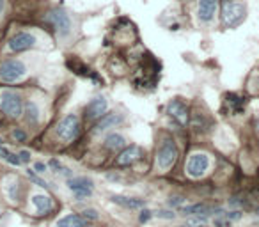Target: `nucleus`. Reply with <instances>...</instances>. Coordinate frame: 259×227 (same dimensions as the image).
<instances>
[{
    "mask_svg": "<svg viewBox=\"0 0 259 227\" xmlns=\"http://www.w3.org/2000/svg\"><path fill=\"white\" fill-rule=\"evenodd\" d=\"M0 110L8 117H20L23 114V100L16 90L6 89L0 93Z\"/></svg>",
    "mask_w": 259,
    "mask_h": 227,
    "instance_id": "4",
    "label": "nucleus"
},
{
    "mask_svg": "<svg viewBox=\"0 0 259 227\" xmlns=\"http://www.w3.org/2000/svg\"><path fill=\"white\" fill-rule=\"evenodd\" d=\"M27 66L20 59H8L0 64V80L6 83L20 82L27 76Z\"/></svg>",
    "mask_w": 259,
    "mask_h": 227,
    "instance_id": "3",
    "label": "nucleus"
},
{
    "mask_svg": "<svg viewBox=\"0 0 259 227\" xmlns=\"http://www.w3.org/2000/svg\"><path fill=\"white\" fill-rule=\"evenodd\" d=\"M255 215H257V216H259V208H257V213H255Z\"/></svg>",
    "mask_w": 259,
    "mask_h": 227,
    "instance_id": "37",
    "label": "nucleus"
},
{
    "mask_svg": "<svg viewBox=\"0 0 259 227\" xmlns=\"http://www.w3.org/2000/svg\"><path fill=\"white\" fill-rule=\"evenodd\" d=\"M4 6H6V2L4 0H0V15H2V11H4Z\"/></svg>",
    "mask_w": 259,
    "mask_h": 227,
    "instance_id": "36",
    "label": "nucleus"
},
{
    "mask_svg": "<svg viewBox=\"0 0 259 227\" xmlns=\"http://www.w3.org/2000/svg\"><path fill=\"white\" fill-rule=\"evenodd\" d=\"M32 204L34 208H36V211L39 213V215H50L52 211H54V201H52L50 195L47 194H34L32 195Z\"/></svg>",
    "mask_w": 259,
    "mask_h": 227,
    "instance_id": "14",
    "label": "nucleus"
},
{
    "mask_svg": "<svg viewBox=\"0 0 259 227\" xmlns=\"http://www.w3.org/2000/svg\"><path fill=\"white\" fill-rule=\"evenodd\" d=\"M206 222H208V215H192V216H188L187 225H190V227H201V225H204Z\"/></svg>",
    "mask_w": 259,
    "mask_h": 227,
    "instance_id": "24",
    "label": "nucleus"
},
{
    "mask_svg": "<svg viewBox=\"0 0 259 227\" xmlns=\"http://www.w3.org/2000/svg\"><path fill=\"white\" fill-rule=\"evenodd\" d=\"M82 216L87 220V222H96V220L100 218V213H98L94 208H85L82 211Z\"/></svg>",
    "mask_w": 259,
    "mask_h": 227,
    "instance_id": "25",
    "label": "nucleus"
},
{
    "mask_svg": "<svg viewBox=\"0 0 259 227\" xmlns=\"http://www.w3.org/2000/svg\"><path fill=\"white\" fill-rule=\"evenodd\" d=\"M178 146L172 139H163L158 146V151H156V169L160 172H169L178 162Z\"/></svg>",
    "mask_w": 259,
    "mask_h": 227,
    "instance_id": "1",
    "label": "nucleus"
},
{
    "mask_svg": "<svg viewBox=\"0 0 259 227\" xmlns=\"http://www.w3.org/2000/svg\"><path fill=\"white\" fill-rule=\"evenodd\" d=\"M247 18V8L238 0H222V22L227 29H236Z\"/></svg>",
    "mask_w": 259,
    "mask_h": 227,
    "instance_id": "2",
    "label": "nucleus"
},
{
    "mask_svg": "<svg viewBox=\"0 0 259 227\" xmlns=\"http://www.w3.org/2000/svg\"><path fill=\"white\" fill-rule=\"evenodd\" d=\"M18 156H20V160H22V163H29L30 162V151H27V149L20 151Z\"/></svg>",
    "mask_w": 259,
    "mask_h": 227,
    "instance_id": "34",
    "label": "nucleus"
},
{
    "mask_svg": "<svg viewBox=\"0 0 259 227\" xmlns=\"http://www.w3.org/2000/svg\"><path fill=\"white\" fill-rule=\"evenodd\" d=\"M183 202H185V197H181V195H174V197L169 199L170 208H180V206H183Z\"/></svg>",
    "mask_w": 259,
    "mask_h": 227,
    "instance_id": "29",
    "label": "nucleus"
},
{
    "mask_svg": "<svg viewBox=\"0 0 259 227\" xmlns=\"http://www.w3.org/2000/svg\"><path fill=\"white\" fill-rule=\"evenodd\" d=\"M47 22L57 30L59 37H68L69 34H71V29H73L71 18H69V15L62 8L52 9L47 15Z\"/></svg>",
    "mask_w": 259,
    "mask_h": 227,
    "instance_id": "6",
    "label": "nucleus"
},
{
    "mask_svg": "<svg viewBox=\"0 0 259 227\" xmlns=\"http://www.w3.org/2000/svg\"><path fill=\"white\" fill-rule=\"evenodd\" d=\"M158 218H163V220H172L174 216H176V213H172L170 209H160V211L155 213Z\"/></svg>",
    "mask_w": 259,
    "mask_h": 227,
    "instance_id": "27",
    "label": "nucleus"
},
{
    "mask_svg": "<svg viewBox=\"0 0 259 227\" xmlns=\"http://www.w3.org/2000/svg\"><path fill=\"white\" fill-rule=\"evenodd\" d=\"M20 185L18 183H15V185H11V187H9V197L13 199V201H18L20 199Z\"/></svg>",
    "mask_w": 259,
    "mask_h": 227,
    "instance_id": "31",
    "label": "nucleus"
},
{
    "mask_svg": "<svg viewBox=\"0 0 259 227\" xmlns=\"http://www.w3.org/2000/svg\"><path fill=\"white\" fill-rule=\"evenodd\" d=\"M108 110V101L103 96H96L85 105V117L87 119H100Z\"/></svg>",
    "mask_w": 259,
    "mask_h": 227,
    "instance_id": "11",
    "label": "nucleus"
},
{
    "mask_svg": "<svg viewBox=\"0 0 259 227\" xmlns=\"http://www.w3.org/2000/svg\"><path fill=\"white\" fill-rule=\"evenodd\" d=\"M217 6H219V0H199V20L204 23L211 22L213 16H215Z\"/></svg>",
    "mask_w": 259,
    "mask_h": 227,
    "instance_id": "15",
    "label": "nucleus"
},
{
    "mask_svg": "<svg viewBox=\"0 0 259 227\" xmlns=\"http://www.w3.org/2000/svg\"><path fill=\"white\" fill-rule=\"evenodd\" d=\"M122 123H124V116H122V114L110 112V114H105V116H101L100 119H98L94 130H96V133H101V131H107V130H110V128H117L119 124H122Z\"/></svg>",
    "mask_w": 259,
    "mask_h": 227,
    "instance_id": "13",
    "label": "nucleus"
},
{
    "mask_svg": "<svg viewBox=\"0 0 259 227\" xmlns=\"http://www.w3.org/2000/svg\"><path fill=\"white\" fill-rule=\"evenodd\" d=\"M209 165H211V160H209V156L206 153H194V155L188 156L185 170H187V174L192 179H199V177H202L208 172Z\"/></svg>",
    "mask_w": 259,
    "mask_h": 227,
    "instance_id": "7",
    "label": "nucleus"
},
{
    "mask_svg": "<svg viewBox=\"0 0 259 227\" xmlns=\"http://www.w3.org/2000/svg\"><path fill=\"white\" fill-rule=\"evenodd\" d=\"M0 158L4 160V162H8L9 165H13V167L23 165L22 160H20V156L15 155V153H11L8 148H6V146H2V144H0Z\"/></svg>",
    "mask_w": 259,
    "mask_h": 227,
    "instance_id": "22",
    "label": "nucleus"
},
{
    "mask_svg": "<svg viewBox=\"0 0 259 227\" xmlns=\"http://www.w3.org/2000/svg\"><path fill=\"white\" fill-rule=\"evenodd\" d=\"M68 188L73 192L76 201H83V199H89L94 192V183L93 179L85 176H75V177H68L66 181Z\"/></svg>",
    "mask_w": 259,
    "mask_h": 227,
    "instance_id": "8",
    "label": "nucleus"
},
{
    "mask_svg": "<svg viewBox=\"0 0 259 227\" xmlns=\"http://www.w3.org/2000/svg\"><path fill=\"white\" fill-rule=\"evenodd\" d=\"M153 216V213L149 211V209H142L141 211V215H139V220H141L142 223H146V222H149V218Z\"/></svg>",
    "mask_w": 259,
    "mask_h": 227,
    "instance_id": "32",
    "label": "nucleus"
},
{
    "mask_svg": "<svg viewBox=\"0 0 259 227\" xmlns=\"http://www.w3.org/2000/svg\"><path fill=\"white\" fill-rule=\"evenodd\" d=\"M80 133V119L76 114H68L64 119H61V123L55 128V135L59 141H62L64 144L76 141Z\"/></svg>",
    "mask_w": 259,
    "mask_h": 227,
    "instance_id": "5",
    "label": "nucleus"
},
{
    "mask_svg": "<svg viewBox=\"0 0 259 227\" xmlns=\"http://www.w3.org/2000/svg\"><path fill=\"white\" fill-rule=\"evenodd\" d=\"M37 43L36 36L30 32H18L9 39V50L15 52V54H22V52H27L30 48H34Z\"/></svg>",
    "mask_w": 259,
    "mask_h": 227,
    "instance_id": "10",
    "label": "nucleus"
},
{
    "mask_svg": "<svg viewBox=\"0 0 259 227\" xmlns=\"http://www.w3.org/2000/svg\"><path fill=\"white\" fill-rule=\"evenodd\" d=\"M224 216H226L227 220H231V222H236V220H240L241 216H243V213L238 211V209H233V211H226Z\"/></svg>",
    "mask_w": 259,
    "mask_h": 227,
    "instance_id": "28",
    "label": "nucleus"
},
{
    "mask_svg": "<svg viewBox=\"0 0 259 227\" xmlns=\"http://www.w3.org/2000/svg\"><path fill=\"white\" fill-rule=\"evenodd\" d=\"M167 114H169L170 119H172L174 123L180 124V126H187L188 119H190L188 107L185 105V101H181V100L169 101V105H167Z\"/></svg>",
    "mask_w": 259,
    "mask_h": 227,
    "instance_id": "9",
    "label": "nucleus"
},
{
    "mask_svg": "<svg viewBox=\"0 0 259 227\" xmlns=\"http://www.w3.org/2000/svg\"><path fill=\"white\" fill-rule=\"evenodd\" d=\"M110 201L114 204L121 206V208H126V209H141L146 206V201L144 199H135V197H126V195H112Z\"/></svg>",
    "mask_w": 259,
    "mask_h": 227,
    "instance_id": "16",
    "label": "nucleus"
},
{
    "mask_svg": "<svg viewBox=\"0 0 259 227\" xmlns=\"http://www.w3.org/2000/svg\"><path fill=\"white\" fill-rule=\"evenodd\" d=\"M0 144H2V141H0Z\"/></svg>",
    "mask_w": 259,
    "mask_h": 227,
    "instance_id": "38",
    "label": "nucleus"
},
{
    "mask_svg": "<svg viewBox=\"0 0 259 227\" xmlns=\"http://www.w3.org/2000/svg\"><path fill=\"white\" fill-rule=\"evenodd\" d=\"M142 155H144V151H142L141 146H130V148H124L121 153H119L117 160H115V163H117L119 167H128V165H134L135 162H139V160L142 158Z\"/></svg>",
    "mask_w": 259,
    "mask_h": 227,
    "instance_id": "12",
    "label": "nucleus"
},
{
    "mask_svg": "<svg viewBox=\"0 0 259 227\" xmlns=\"http://www.w3.org/2000/svg\"><path fill=\"white\" fill-rule=\"evenodd\" d=\"M241 202L238 201V197H233V199H229V206H233V208H236V206H240Z\"/></svg>",
    "mask_w": 259,
    "mask_h": 227,
    "instance_id": "35",
    "label": "nucleus"
},
{
    "mask_svg": "<svg viewBox=\"0 0 259 227\" xmlns=\"http://www.w3.org/2000/svg\"><path fill=\"white\" fill-rule=\"evenodd\" d=\"M25 119H27V123H29L30 126H36V124H39L41 110H39V107H37L36 101L29 100L25 103Z\"/></svg>",
    "mask_w": 259,
    "mask_h": 227,
    "instance_id": "18",
    "label": "nucleus"
},
{
    "mask_svg": "<svg viewBox=\"0 0 259 227\" xmlns=\"http://www.w3.org/2000/svg\"><path fill=\"white\" fill-rule=\"evenodd\" d=\"M55 225L57 227H87L89 222H87L82 215H78V213H69V215L62 216L61 220H57Z\"/></svg>",
    "mask_w": 259,
    "mask_h": 227,
    "instance_id": "17",
    "label": "nucleus"
},
{
    "mask_svg": "<svg viewBox=\"0 0 259 227\" xmlns=\"http://www.w3.org/2000/svg\"><path fill=\"white\" fill-rule=\"evenodd\" d=\"M213 225L215 227H231V220H227L226 216H217L213 220Z\"/></svg>",
    "mask_w": 259,
    "mask_h": 227,
    "instance_id": "30",
    "label": "nucleus"
},
{
    "mask_svg": "<svg viewBox=\"0 0 259 227\" xmlns=\"http://www.w3.org/2000/svg\"><path fill=\"white\" fill-rule=\"evenodd\" d=\"M105 148L110 149V151H119V149L126 148V139L122 137L117 131H112L105 137Z\"/></svg>",
    "mask_w": 259,
    "mask_h": 227,
    "instance_id": "19",
    "label": "nucleus"
},
{
    "mask_svg": "<svg viewBox=\"0 0 259 227\" xmlns=\"http://www.w3.org/2000/svg\"><path fill=\"white\" fill-rule=\"evenodd\" d=\"M226 105L229 107V112L233 114V116H238V114H241L245 108V98L238 96V94H227Z\"/></svg>",
    "mask_w": 259,
    "mask_h": 227,
    "instance_id": "21",
    "label": "nucleus"
},
{
    "mask_svg": "<svg viewBox=\"0 0 259 227\" xmlns=\"http://www.w3.org/2000/svg\"><path fill=\"white\" fill-rule=\"evenodd\" d=\"M27 176H29V179L32 181L34 185H37V187H41V188H52L50 187V183H47V181L43 179V177H39V174L36 172V170H27Z\"/></svg>",
    "mask_w": 259,
    "mask_h": 227,
    "instance_id": "23",
    "label": "nucleus"
},
{
    "mask_svg": "<svg viewBox=\"0 0 259 227\" xmlns=\"http://www.w3.org/2000/svg\"><path fill=\"white\" fill-rule=\"evenodd\" d=\"M34 170H36L37 174H45L48 170V165H47V163H43V162H36V163H34Z\"/></svg>",
    "mask_w": 259,
    "mask_h": 227,
    "instance_id": "33",
    "label": "nucleus"
},
{
    "mask_svg": "<svg viewBox=\"0 0 259 227\" xmlns=\"http://www.w3.org/2000/svg\"><path fill=\"white\" fill-rule=\"evenodd\" d=\"M215 209L208 208L204 202H195V204L190 206H181V213L185 216H192V215H211Z\"/></svg>",
    "mask_w": 259,
    "mask_h": 227,
    "instance_id": "20",
    "label": "nucleus"
},
{
    "mask_svg": "<svg viewBox=\"0 0 259 227\" xmlns=\"http://www.w3.org/2000/svg\"><path fill=\"white\" fill-rule=\"evenodd\" d=\"M13 139H15L16 142H25L27 141V133L22 130V128H16V130H13Z\"/></svg>",
    "mask_w": 259,
    "mask_h": 227,
    "instance_id": "26",
    "label": "nucleus"
}]
</instances>
